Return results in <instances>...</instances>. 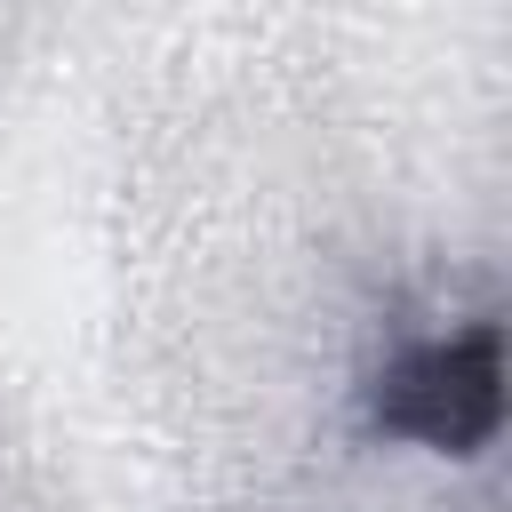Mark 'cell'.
Listing matches in <instances>:
<instances>
[{
  "label": "cell",
  "mask_w": 512,
  "mask_h": 512,
  "mask_svg": "<svg viewBox=\"0 0 512 512\" xmlns=\"http://www.w3.org/2000/svg\"><path fill=\"white\" fill-rule=\"evenodd\" d=\"M504 416V384H496V328L448 336V344H416L384 368L376 384V424L424 448H480Z\"/></svg>",
  "instance_id": "cell-1"
}]
</instances>
